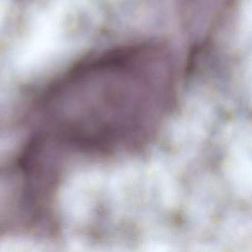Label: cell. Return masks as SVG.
<instances>
[{
    "label": "cell",
    "instance_id": "1",
    "mask_svg": "<svg viewBox=\"0 0 252 252\" xmlns=\"http://www.w3.org/2000/svg\"><path fill=\"white\" fill-rule=\"evenodd\" d=\"M160 78L155 62L141 47L92 59L52 93L47 112L53 136L92 149L123 143L142 127Z\"/></svg>",
    "mask_w": 252,
    "mask_h": 252
}]
</instances>
